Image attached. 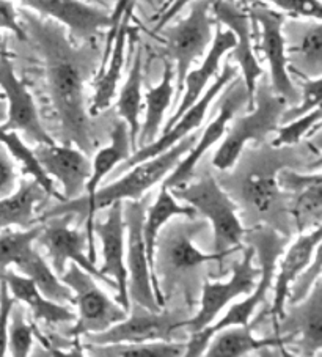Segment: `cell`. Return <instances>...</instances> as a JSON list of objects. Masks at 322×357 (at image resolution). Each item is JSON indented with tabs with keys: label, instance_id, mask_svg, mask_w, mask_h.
<instances>
[{
	"label": "cell",
	"instance_id": "1",
	"mask_svg": "<svg viewBox=\"0 0 322 357\" xmlns=\"http://www.w3.org/2000/svg\"><path fill=\"white\" fill-rule=\"evenodd\" d=\"M20 21L45 63L46 90L60 126V140L76 145L86 156L95 153L98 139L89 114L85 84L98 71L99 51L93 41L77 45L68 30L49 17L21 10Z\"/></svg>",
	"mask_w": 322,
	"mask_h": 357
},
{
	"label": "cell",
	"instance_id": "2",
	"mask_svg": "<svg viewBox=\"0 0 322 357\" xmlns=\"http://www.w3.org/2000/svg\"><path fill=\"white\" fill-rule=\"evenodd\" d=\"M204 227L206 224L197 218L175 216L158 233L153 260V290L160 307L165 305L167 294L185 283H194L203 264L222 261L230 255L225 252L204 254L197 248L194 238Z\"/></svg>",
	"mask_w": 322,
	"mask_h": 357
},
{
	"label": "cell",
	"instance_id": "3",
	"mask_svg": "<svg viewBox=\"0 0 322 357\" xmlns=\"http://www.w3.org/2000/svg\"><path fill=\"white\" fill-rule=\"evenodd\" d=\"M195 142L197 135H187V137H184L181 142H178V144L170 146L169 150L160 153V155L132 165L131 169L125 172L126 175H123L118 181L107 184L102 189H98L93 200L77 209L76 214L80 220L85 219V235L86 239H89V250H86V254H89L90 261L96 263V243L95 233H93L96 211L110 206L115 202L144 199L148 190L156 186L158 183L164 181V178L192 150Z\"/></svg>",
	"mask_w": 322,
	"mask_h": 357
},
{
	"label": "cell",
	"instance_id": "4",
	"mask_svg": "<svg viewBox=\"0 0 322 357\" xmlns=\"http://www.w3.org/2000/svg\"><path fill=\"white\" fill-rule=\"evenodd\" d=\"M258 81L253 95V109L234 120L230 129L227 128V137L215 151L213 164L219 170L231 169L249 142H263L280 126L282 114L288 107V102L274 93L264 75Z\"/></svg>",
	"mask_w": 322,
	"mask_h": 357
},
{
	"label": "cell",
	"instance_id": "5",
	"mask_svg": "<svg viewBox=\"0 0 322 357\" xmlns=\"http://www.w3.org/2000/svg\"><path fill=\"white\" fill-rule=\"evenodd\" d=\"M176 200L184 202L206 218L214 229V252L234 254L243 249L245 229L238 216V206L220 184L208 175L200 181L170 189Z\"/></svg>",
	"mask_w": 322,
	"mask_h": 357
},
{
	"label": "cell",
	"instance_id": "6",
	"mask_svg": "<svg viewBox=\"0 0 322 357\" xmlns=\"http://www.w3.org/2000/svg\"><path fill=\"white\" fill-rule=\"evenodd\" d=\"M189 15L176 22L175 26H164L156 33H160L165 43V55L169 61H175L176 87L175 102H179L183 95L184 79L190 66L206 54L213 43V29L217 21L210 13L213 0H192L189 3Z\"/></svg>",
	"mask_w": 322,
	"mask_h": 357
},
{
	"label": "cell",
	"instance_id": "7",
	"mask_svg": "<svg viewBox=\"0 0 322 357\" xmlns=\"http://www.w3.org/2000/svg\"><path fill=\"white\" fill-rule=\"evenodd\" d=\"M60 280L72 293V304L77 305V318L68 332L72 340H80L86 334H98L109 329L128 317V310L110 299L99 288L95 277L76 263H71L60 275Z\"/></svg>",
	"mask_w": 322,
	"mask_h": 357
},
{
	"label": "cell",
	"instance_id": "8",
	"mask_svg": "<svg viewBox=\"0 0 322 357\" xmlns=\"http://www.w3.org/2000/svg\"><path fill=\"white\" fill-rule=\"evenodd\" d=\"M247 244L255 249V255L259 258V279L255 285V290L247 294V299L231 305L225 317H222L217 323L208 326V332L214 335L215 332L227 328V326L247 324L250 318L255 315L259 305L264 303L269 290L274 285V277L277 273V261L284 252V248L289 243V236L280 235L272 229H256L245 231Z\"/></svg>",
	"mask_w": 322,
	"mask_h": 357
},
{
	"label": "cell",
	"instance_id": "9",
	"mask_svg": "<svg viewBox=\"0 0 322 357\" xmlns=\"http://www.w3.org/2000/svg\"><path fill=\"white\" fill-rule=\"evenodd\" d=\"M146 200L123 202V220L126 233L125 263L128 269L129 301L151 312L162 310L153 290V273L148 263L146 248L141 227H144Z\"/></svg>",
	"mask_w": 322,
	"mask_h": 357
},
{
	"label": "cell",
	"instance_id": "10",
	"mask_svg": "<svg viewBox=\"0 0 322 357\" xmlns=\"http://www.w3.org/2000/svg\"><path fill=\"white\" fill-rule=\"evenodd\" d=\"M131 315L98 334L84 335V343H144L170 342L176 332L183 331L190 315L184 310L151 312L131 303Z\"/></svg>",
	"mask_w": 322,
	"mask_h": 357
},
{
	"label": "cell",
	"instance_id": "11",
	"mask_svg": "<svg viewBox=\"0 0 322 357\" xmlns=\"http://www.w3.org/2000/svg\"><path fill=\"white\" fill-rule=\"evenodd\" d=\"M252 22L261 27V38L258 41V49L269 63V84L274 93L282 96L288 106H293L299 100V90L291 81L288 73V60L284 52L283 24L286 21L284 13L272 10L268 3L255 2L247 8Z\"/></svg>",
	"mask_w": 322,
	"mask_h": 357
},
{
	"label": "cell",
	"instance_id": "12",
	"mask_svg": "<svg viewBox=\"0 0 322 357\" xmlns=\"http://www.w3.org/2000/svg\"><path fill=\"white\" fill-rule=\"evenodd\" d=\"M245 104H249V93H247L243 77L236 76L231 82L225 85V93L222 96L217 116L209 123V126L201 134L200 140L195 142V145L192 146L187 155L164 178L162 186L167 189H175L187 184L192 180V176H194V172L200 159L224 137L228 123L236 116L239 109H243Z\"/></svg>",
	"mask_w": 322,
	"mask_h": 357
},
{
	"label": "cell",
	"instance_id": "13",
	"mask_svg": "<svg viewBox=\"0 0 322 357\" xmlns=\"http://www.w3.org/2000/svg\"><path fill=\"white\" fill-rule=\"evenodd\" d=\"M72 218L74 214H61V216H55L41 222L43 230L35 243H40L43 248H46L54 273L59 277L65 273L66 264L71 261L91 274L96 280H101L107 287L116 290L115 282L102 275L101 271L96 268V263L90 261L89 254H86L89 239H86L85 231L71 229L70 224Z\"/></svg>",
	"mask_w": 322,
	"mask_h": 357
},
{
	"label": "cell",
	"instance_id": "14",
	"mask_svg": "<svg viewBox=\"0 0 322 357\" xmlns=\"http://www.w3.org/2000/svg\"><path fill=\"white\" fill-rule=\"evenodd\" d=\"M0 90L7 102V120L0 125L2 129L21 131L27 140L36 145L57 142L43 126L32 93L26 82L16 76L13 61L3 49H0Z\"/></svg>",
	"mask_w": 322,
	"mask_h": 357
},
{
	"label": "cell",
	"instance_id": "15",
	"mask_svg": "<svg viewBox=\"0 0 322 357\" xmlns=\"http://www.w3.org/2000/svg\"><path fill=\"white\" fill-rule=\"evenodd\" d=\"M243 250L240 261L233 266V275L227 282H204L200 310L189 318L184 329L189 332L200 331L215 321L225 307L243 294H250L255 290L259 275V268H255V249L247 244Z\"/></svg>",
	"mask_w": 322,
	"mask_h": 357
},
{
	"label": "cell",
	"instance_id": "16",
	"mask_svg": "<svg viewBox=\"0 0 322 357\" xmlns=\"http://www.w3.org/2000/svg\"><path fill=\"white\" fill-rule=\"evenodd\" d=\"M236 76H238L236 66H233L231 61L227 60L224 68H222V73L215 77L214 84L204 90V93L200 96V100H198L195 104H192V106L175 121V125H173L169 131L162 132V135H160L159 139H156L145 146H141L139 150H135L131 156L116 165L115 167L116 174H125V172L128 169H131L132 165L139 164L141 161H146V159H150L153 156L160 155V153L169 150L170 146L178 144V142H181L184 137H187V135L194 132L195 129L200 128L201 123L204 121V116L208 114L210 104H213V101L217 98L220 91L225 89V85L228 82H231Z\"/></svg>",
	"mask_w": 322,
	"mask_h": 357
},
{
	"label": "cell",
	"instance_id": "17",
	"mask_svg": "<svg viewBox=\"0 0 322 357\" xmlns=\"http://www.w3.org/2000/svg\"><path fill=\"white\" fill-rule=\"evenodd\" d=\"M210 13L219 24H224L236 36L233 49H230L228 61H236L243 71V81L249 93L247 110L253 109V95H255L258 79L264 75L261 65L255 55L253 47V30L252 20L243 5L236 0H213Z\"/></svg>",
	"mask_w": 322,
	"mask_h": 357
},
{
	"label": "cell",
	"instance_id": "18",
	"mask_svg": "<svg viewBox=\"0 0 322 357\" xmlns=\"http://www.w3.org/2000/svg\"><path fill=\"white\" fill-rule=\"evenodd\" d=\"M41 17L60 22L72 41H93L102 29L110 27V15L82 0H20Z\"/></svg>",
	"mask_w": 322,
	"mask_h": 357
},
{
	"label": "cell",
	"instance_id": "19",
	"mask_svg": "<svg viewBox=\"0 0 322 357\" xmlns=\"http://www.w3.org/2000/svg\"><path fill=\"white\" fill-rule=\"evenodd\" d=\"M93 233L102 244V268L101 274L112 279L116 285L115 301L129 312L131 301L128 294V269L125 263V220H123V202H115L107 206L105 220L93 224Z\"/></svg>",
	"mask_w": 322,
	"mask_h": 357
},
{
	"label": "cell",
	"instance_id": "20",
	"mask_svg": "<svg viewBox=\"0 0 322 357\" xmlns=\"http://www.w3.org/2000/svg\"><path fill=\"white\" fill-rule=\"evenodd\" d=\"M131 139H129V129L125 121H116L112 131H110V145L104 146V149L95 153V159L91 162V175L89 181L85 183L86 197H77L74 200H65L60 202L59 205L43 211L40 218H36V222H45V220L61 216V214H74L80 208L86 205V203L93 200L96 190L99 189V184L112 172L116 165L125 161L131 156Z\"/></svg>",
	"mask_w": 322,
	"mask_h": 357
},
{
	"label": "cell",
	"instance_id": "21",
	"mask_svg": "<svg viewBox=\"0 0 322 357\" xmlns=\"http://www.w3.org/2000/svg\"><path fill=\"white\" fill-rule=\"evenodd\" d=\"M41 167L63 189V202L74 200L84 192L91 175V161L84 151L70 144H38L33 150Z\"/></svg>",
	"mask_w": 322,
	"mask_h": 357
},
{
	"label": "cell",
	"instance_id": "22",
	"mask_svg": "<svg viewBox=\"0 0 322 357\" xmlns=\"http://www.w3.org/2000/svg\"><path fill=\"white\" fill-rule=\"evenodd\" d=\"M294 17L284 21V52L288 60V73L297 77L314 79L322 75V24L321 21Z\"/></svg>",
	"mask_w": 322,
	"mask_h": 357
},
{
	"label": "cell",
	"instance_id": "23",
	"mask_svg": "<svg viewBox=\"0 0 322 357\" xmlns=\"http://www.w3.org/2000/svg\"><path fill=\"white\" fill-rule=\"evenodd\" d=\"M278 334L288 335L302 356H318L322 349V287L314 283L308 296L284 312Z\"/></svg>",
	"mask_w": 322,
	"mask_h": 357
},
{
	"label": "cell",
	"instance_id": "24",
	"mask_svg": "<svg viewBox=\"0 0 322 357\" xmlns=\"http://www.w3.org/2000/svg\"><path fill=\"white\" fill-rule=\"evenodd\" d=\"M322 243V225L316 227V229L299 233V238L296 239L293 245L286 250V254L282 257L280 268L278 273H275V282H274V299H272L270 312L269 315L280 321L283 318L284 312H286V299L289 288L293 282L297 279L303 269H305L319 250Z\"/></svg>",
	"mask_w": 322,
	"mask_h": 357
},
{
	"label": "cell",
	"instance_id": "25",
	"mask_svg": "<svg viewBox=\"0 0 322 357\" xmlns=\"http://www.w3.org/2000/svg\"><path fill=\"white\" fill-rule=\"evenodd\" d=\"M234 43H236V36L231 32L230 29L222 30L220 24H215V35L210 43V49L204 57L203 63L197 68V70H192L187 73V76L184 79V87H183V95L179 98L178 107L175 110L167 125L164 131H169V129L175 125V121L181 116L185 110H187L192 104H195L200 96L204 93V90L208 89V84L210 79L217 76L220 70V61L224 59V55L228 54L230 49H233Z\"/></svg>",
	"mask_w": 322,
	"mask_h": 357
},
{
	"label": "cell",
	"instance_id": "26",
	"mask_svg": "<svg viewBox=\"0 0 322 357\" xmlns=\"http://www.w3.org/2000/svg\"><path fill=\"white\" fill-rule=\"evenodd\" d=\"M134 2L131 0L128 7L125 8L121 15V20L116 29L115 38L110 46V52L107 55L105 63L99 68L95 79V95L89 106V114L91 116H98L105 109L110 107L114 98L118 90V84L121 79V71L125 66V52H126V43L128 35L131 32L129 29V22H131Z\"/></svg>",
	"mask_w": 322,
	"mask_h": 357
},
{
	"label": "cell",
	"instance_id": "27",
	"mask_svg": "<svg viewBox=\"0 0 322 357\" xmlns=\"http://www.w3.org/2000/svg\"><path fill=\"white\" fill-rule=\"evenodd\" d=\"M255 323L227 326L215 332L210 338L204 356L208 357H243L266 348H283L289 344L288 335L277 334L274 337L256 338L253 335Z\"/></svg>",
	"mask_w": 322,
	"mask_h": 357
},
{
	"label": "cell",
	"instance_id": "28",
	"mask_svg": "<svg viewBox=\"0 0 322 357\" xmlns=\"http://www.w3.org/2000/svg\"><path fill=\"white\" fill-rule=\"evenodd\" d=\"M2 280L7 283L8 290L16 301L26 304L32 317L35 319H41L47 324H63V323H74L77 315L71 309H68L63 304L55 303V301L47 299L43 294L38 287L35 285L32 279L27 275H20L13 269H7L3 274Z\"/></svg>",
	"mask_w": 322,
	"mask_h": 357
},
{
	"label": "cell",
	"instance_id": "29",
	"mask_svg": "<svg viewBox=\"0 0 322 357\" xmlns=\"http://www.w3.org/2000/svg\"><path fill=\"white\" fill-rule=\"evenodd\" d=\"M47 199V192L33 178L22 176L15 192L0 199V230L10 229V227L27 230L36 225L38 222H36L35 213Z\"/></svg>",
	"mask_w": 322,
	"mask_h": 357
},
{
	"label": "cell",
	"instance_id": "30",
	"mask_svg": "<svg viewBox=\"0 0 322 357\" xmlns=\"http://www.w3.org/2000/svg\"><path fill=\"white\" fill-rule=\"evenodd\" d=\"M173 73L171 63L165 60L164 63V76L162 81L156 87H148L145 91V120L140 123L139 135H137V150L156 140L160 125L164 121V115L173 104L175 96V85H173Z\"/></svg>",
	"mask_w": 322,
	"mask_h": 357
},
{
	"label": "cell",
	"instance_id": "31",
	"mask_svg": "<svg viewBox=\"0 0 322 357\" xmlns=\"http://www.w3.org/2000/svg\"><path fill=\"white\" fill-rule=\"evenodd\" d=\"M141 87H144V61H141V47L139 46L126 82L120 90L118 101H116V114L128 125L129 139H131L134 151L137 150V135L140 129L141 100H144Z\"/></svg>",
	"mask_w": 322,
	"mask_h": 357
},
{
	"label": "cell",
	"instance_id": "32",
	"mask_svg": "<svg viewBox=\"0 0 322 357\" xmlns=\"http://www.w3.org/2000/svg\"><path fill=\"white\" fill-rule=\"evenodd\" d=\"M197 211L189 205H179L178 200L173 197L170 189L165 186L160 188V192L158 195L156 202L145 211L144 227H141V233H144L145 248H146V257L148 263H150L151 273H153V260H154V244H156V238L160 229L169 222L171 218L175 216H184V218H197Z\"/></svg>",
	"mask_w": 322,
	"mask_h": 357
},
{
	"label": "cell",
	"instance_id": "33",
	"mask_svg": "<svg viewBox=\"0 0 322 357\" xmlns=\"http://www.w3.org/2000/svg\"><path fill=\"white\" fill-rule=\"evenodd\" d=\"M15 266L21 271L24 275L35 282L38 290L45 294L47 299L55 301L59 304L71 303L72 304V293L63 282L59 279V275L49 268L45 258L36 250L33 245L26 254H24Z\"/></svg>",
	"mask_w": 322,
	"mask_h": 357
},
{
	"label": "cell",
	"instance_id": "34",
	"mask_svg": "<svg viewBox=\"0 0 322 357\" xmlns=\"http://www.w3.org/2000/svg\"><path fill=\"white\" fill-rule=\"evenodd\" d=\"M82 349L93 357H181L185 343L144 342V343H82Z\"/></svg>",
	"mask_w": 322,
	"mask_h": 357
},
{
	"label": "cell",
	"instance_id": "35",
	"mask_svg": "<svg viewBox=\"0 0 322 357\" xmlns=\"http://www.w3.org/2000/svg\"><path fill=\"white\" fill-rule=\"evenodd\" d=\"M0 144L7 146L10 155L13 156L16 162L21 164V174L22 176H30L40 184V186L46 190L49 197H54L60 202H63V197L55 188V183L51 176L46 174V170L41 167L38 159H36L32 149L24 144V140L20 137L17 131H5L0 126Z\"/></svg>",
	"mask_w": 322,
	"mask_h": 357
},
{
	"label": "cell",
	"instance_id": "36",
	"mask_svg": "<svg viewBox=\"0 0 322 357\" xmlns=\"http://www.w3.org/2000/svg\"><path fill=\"white\" fill-rule=\"evenodd\" d=\"M297 231L305 233L322 225V183L296 192L291 206Z\"/></svg>",
	"mask_w": 322,
	"mask_h": 357
},
{
	"label": "cell",
	"instance_id": "37",
	"mask_svg": "<svg viewBox=\"0 0 322 357\" xmlns=\"http://www.w3.org/2000/svg\"><path fill=\"white\" fill-rule=\"evenodd\" d=\"M0 233V280L11 264L17 260L35 244L36 238L43 230V224H36L27 230H7Z\"/></svg>",
	"mask_w": 322,
	"mask_h": 357
},
{
	"label": "cell",
	"instance_id": "38",
	"mask_svg": "<svg viewBox=\"0 0 322 357\" xmlns=\"http://www.w3.org/2000/svg\"><path fill=\"white\" fill-rule=\"evenodd\" d=\"M278 188L275 176L270 175H252L247 178L244 194L245 200L250 203L258 213H269L278 199Z\"/></svg>",
	"mask_w": 322,
	"mask_h": 357
},
{
	"label": "cell",
	"instance_id": "39",
	"mask_svg": "<svg viewBox=\"0 0 322 357\" xmlns=\"http://www.w3.org/2000/svg\"><path fill=\"white\" fill-rule=\"evenodd\" d=\"M35 329L33 326L27 324L26 315L21 307L16 303L10 313V324H8V347L7 351L13 357H27L32 353L33 347Z\"/></svg>",
	"mask_w": 322,
	"mask_h": 357
},
{
	"label": "cell",
	"instance_id": "40",
	"mask_svg": "<svg viewBox=\"0 0 322 357\" xmlns=\"http://www.w3.org/2000/svg\"><path fill=\"white\" fill-rule=\"evenodd\" d=\"M321 116H322L321 107H318L293 121L283 123V126L277 128L275 131L277 137L272 140V146H275V149H282V146L299 144V142L305 137L308 132H312L314 128L319 126Z\"/></svg>",
	"mask_w": 322,
	"mask_h": 357
},
{
	"label": "cell",
	"instance_id": "41",
	"mask_svg": "<svg viewBox=\"0 0 322 357\" xmlns=\"http://www.w3.org/2000/svg\"><path fill=\"white\" fill-rule=\"evenodd\" d=\"M302 81V93L299 96L300 104H296L293 107H286L283 110L280 123H288L293 121L299 116L307 115L312 110L318 109L321 106V98H322V79L314 77V79H305L299 77Z\"/></svg>",
	"mask_w": 322,
	"mask_h": 357
},
{
	"label": "cell",
	"instance_id": "42",
	"mask_svg": "<svg viewBox=\"0 0 322 357\" xmlns=\"http://www.w3.org/2000/svg\"><path fill=\"white\" fill-rule=\"evenodd\" d=\"M321 279V249L316 252L312 263L297 275V279L293 282V285L289 288L286 305L299 304L300 301L308 296V293L312 291L314 283Z\"/></svg>",
	"mask_w": 322,
	"mask_h": 357
},
{
	"label": "cell",
	"instance_id": "43",
	"mask_svg": "<svg viewBox=\"0 0 322 357\" xmlns=\"http://www.w3.org/2000/svg\"><path fill=\"white\" fill-rule=\"evenodd\" d=\"M244 3L250 5L255 2L272 3L283 13L294 17H308V20H322V5L321 0H243Z\"/></svg>",
	"mask_w": 322,
	"mask_h": 357
},
{
	"label": "cell",
	"instance_id": "44",
	"mask_svg": "<svg viewBox=\"0 0 322 357\" xmlns=\"http://www.w3.org/2000/svg\"><path fill=\"white\" fill-rule=\"evenodd\" d=\"M17 188V172L15 159L7 146L0 144V199L13 194Z\"/></svg>",
	"mask_w": 322,
	"mask_h": 357
},
{
	"label": "cell",
	"instance_id": "45",
	"mask_svg": "<svg viewBox=\"0 0 322 357\" xmlns=\"http://www.w3.org/2000/svg\"><path fill=\"white\" fill-rule=\"evenodd\" d=\"M16 299L11 296L7 283L0 280V357L7 356L8 351V324H10V313Z\"/></svg>",
	"mask_w": 322,
	"mask_h": 357
},
{
	"label": "cell",
	"instance_id": "46",
	"mask_svg": "<svg viewBox=\"0 0 322 357\" xmlns=\"http://www.w3.org/2000/svg\"><path fill=\"white\" fill-rule=\"evenodd\" d=\"M278 188L289 192H300V190L313 186L316 183H322V175L316 172L313 175H302L293 170H280V174L275 176Z\"/></svg>",
	"mask_w": 322,
	"mask_h": 357
},
{
	"label": "cell",
	"instance_id": "47",
	"mask_svg": "<svg viewBox=\"0 0 322 357\" xmlns=\"http://www.w3.org/2000/svg\"><path fill=\"white\" fill-rule=\"evenodd\" d=\"M0 29L8 30L15 33L17 40L26 41L27 35L20 21V13L15 8V3L11 0H0Z\"/></svg>",
	"mask_w": 322,
	"mask_h": 357
},
{
	"label": "cell",
	"instance_id": "48",
	"mask_svg": "<svg viewBox=\"0 0 322 357\" xmlns=\"http://www.w3.org/2000/svg\"><path fill=\"white\" fill-rule=\"evenodd\" d=\"M192 2V0H167V2L160 7V13L156 20V26H154V32H159L160 29L167 26L171 20H175L179 11Z\"/></svg>",
	"mask_w": 322,
	"mask_h": 357
},
{
	"label": "cell",
	"instance_id": "49",
	"mask_svg": "<svg viewBox=\"0 0 322 357\" xmlns=\"http://www.w3.org/2000/svg\"><path fill=\"white\" fill-rule=\"evenodd\" d=\"M7 120V102L5 100H0V123Z\"/></svg>",
	"mask_w": 322,
	"mask_h": 357
},
{
	"label": "cell",
	"instance_id": "50",
	"mask_svg": "<svg viewBox=\"0 0 322 357\" xmlns=\"http://www.w3.org/2000/svg\"><path fill=\"white\" fill-rule=\"evenodd\" d=\"M158 2H159V5H160V7H162V5L167 2V0H158Z\"/></svg>",
	"mask_w": 322,
	"mask_h": 357
},
{
	"label": "cell",
	"instance_id": "51",
	"mask_svg": "<svg viewBox=\"0 0 322 357\" xmlns=\"http://www.w3.org/2000/svg\"><path fill=\"white\" fill-rule=\"evenodd\" d=\"M0 100H5V98H3V93H2V90H0Z\"/></svg>",
	"mask_w": 322,
	"mask_h": 357
}]
</instances>
